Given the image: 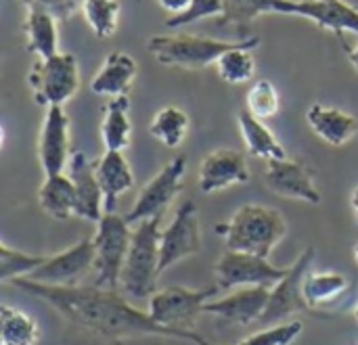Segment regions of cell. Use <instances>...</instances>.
<instances>
[{"label":"cell","mask_w":358,"mask_h":345,"mask_svg":"<svg viewBox=\"0 0 358 345\" xmlns=\"http://www.w3.org/2000/svg\"><path fill=\"white\" fill-rule=\"evenodd\" d=\"M10 285L25 291L31 298L46 302L61 314L67 323L78 329L90 331L94 335L107 339H124V337H138V335H157L170 337L180 342H191L195 345H218L208 342L197 331L187 329H172L157 325L149 312L136 310L128 300H124L115 289L103 287H50L42 283H34L29 279H17Z\"/></svg>","instance_id":"6da1fadb"},{"label":"cell","mask_w":358,"mask_h":345,"mask_svg":"<svg viewBox=\"0 0 358 345\" xmlns=\"http://www.w3.org/2000/svg\"><path fill=\"white\" fill-rule=\"evenodd\" d=\"M285 233V216L273 207L258 203L241 205L229 222L216 226V235L224 239L227 249L260 258H268L273 249L281 243Z\"/></svg>","instance_id":"7a4b0ae2"},{"label":"cell","mask_w":358,"mask_h":345,"mask_svg":"<svg viewBox=\"0 0 358 345\" xmlns=\"http://www.w3.org/2000/svg\"><path fill=\"white\" fill-rule=\"evenodd\" d=\"M162 220L164 216L143 220L132 230L130 249L120 279V285L130 300L143 302V300H151V295L157 293V279L162 274L159 270Z\"/></svg>","instance_id":"3957f363"},{"label":"cell","mask_w":358,"mask_h":345,"mask_svg":"<svg viewBox=\"0 0 358 345\" xmlns=\"http://www.w3.org/2000/svg\"><path fill=\"white\" fill-rule=\"evenodd\" d=\"M254 38V36H252ZM252 38L245 40H216L195 34H176V36H153L147 42V50L155 57L157 63L168 67H185V69H203L214 65L224 52L245 46Z\"/></svg>","instance_id":"277c9868"},{"label":"cell","mask_w":358,"mask_h":345,"mask_svg":"<svg viewBox=\"0 0 358 345\" xmlns=\"http://www.w3.org/2000/svg\"><path fill=\"white\" fill-rule=\"evenodd\" d=\"M132 241V224L126 216L103 214L96 224V233L92 237L94 243V272H96V287L103 289H117L122 279L124 262Z\"/></svg>","instance_id":"5b68a950"},{"label":"cell","mask_w":358,"mask_h":345,"mask_svg":"<svg viewBox=\"0 0 358 345\" xmlns=\"http://www.w3.org/2000/svg\"><path fill=\"white\" fill-rule=\"evenodd\" d=\"M27 84L40 107H63L80 88L76 54L59 52L50 59H36L29 67Z\"/></svg>","instance_id":"8992f818"},{"label":"cell","mask_w":358,"mask_h":345,"mask_svg":"<svg viewBox=\"0 0 358 345\" xmlns=\"http://www.w3.org/2000/svg\"><path fill=\"white\" fill-rule=\"evenodd\" d=\"M218 285L203 287V289H189V287H166L151 295L149 300V316L162 325L172 329H187L195 331V321L203 314V306L210 298L218 293Z\"/></svg>","instance_id":"52a82bcc"},{"label":"cell","mask_w":358,"mask_h":345,"mask_svg":"<svg viewBox=\"0 0 358 345\" xmlns=\"http://www.w3.org/2000/svg\"><path fill=\"white\" fill-rule=\"evenodd\" d=\"M289 268H277L266 258L231 251L227 249L214 266L216 285L220 291H229L235 287H268L273 289Z\"/></svg>","instance_id":"ba28073f"},{"label":"cell","mask_w":358,"mask_h":345,"mask_svg":"<svg viewBox=\"0 0 358 345\" xmlns=\"http://www.w3.org/2000/svg\"><path fill=\"white\" fill-rule=\"evenodd\" d=\"M185 174H187V157L185 155H178L172 161H168L155 174V178L149 180L141 189L132 210L126 214V220L130 224H138L143 220L164 216V212L170 207L174 197L180 193Z\"/></svg>","instance_id":"9c48e42d"},{"label":"cell","mask_w":358,"mask_h":345,"mask_svg":"<svg viewBox=\"0 0 358 345\" xmlns=\"http://www.w3.org/2000/svg\"><path fill=\"white\" fill-rule=\"evenodd\" d=\"M201 251V224L197 218V207L193 201L178 205L172 222L162 230L159 241V270L162 274L182 262L185 258L197 256Z\"/></svg>","instance_id":"30bf717a"},{"label":"cell","mask_w":358,"mask_h":345,"mask_svg":"<svg viewBox=\"0 0 358 345\" xmlns=\"http://www.w3.org/2000/svg\"><path fill=\"white\" fill-rule=\"evenodd\" d=\"M313 260H315V247H306L296 258V262L289 266V272L285 274V279H281L271 289L268 306H266V310H264L258 325L268 327V325H277V323L285 321L292 314L310 312V308H308V304L304 302V295H302V281H304Z\"/></svg>","instance_id":"8fae6325"},{"label":"cell","mask_w":358,"mask_h":345,"mask_svg":"<svg viewBox=\"0 0 358 345\" xmlns=\"http://www.w3.org/2000/svg\"><path fill=\"white\" fill-rule=\"evenodd\" d=\"M90 268H94V243L92 239H82L76 245L46 258V262L27 279L50 287H73Z\"/></svg>","instance_id":"7c38bea8"},{"label":"cell","mask_w":358,"mask_h":345,"mask_svg":"<svg viewBox=\"0 0 358 345\" xmlns=\"http://www.w3.org/2000/svg\"><path fill=\"white\" fill-rule=\"evenodd\" d=\"M277 13L298 15L315 21L321 29H331L344 44V31L358 34V8L344 0H279Z\"/></svg>","instance_id":"4fadbf2b"},{"label":"cell","mask_w":358,"mask_h":345,"mask_svg":"<svg viewBox=\"0 0 358 345\" xmlns=\"http://www.w3.org/2000/svg\"><path fill=\"white\" fill-rule=\"evenodd\" d=\"M38 159L44 176L63 174L69 166V115L63 107H48L38 136Z\"/></svg>","instance_id":"5bb4252c"},{"label":"cell","mask_w":358,"mask_h":345,"mask_svg":"<svg viewBox=\"0 0 358 345\" xmlns=\"http://www.w3.org/2000/svg\"><path fill=\"white\" fill-rule=\"evenodd\" d=\"M266 186L285 199L306 201L310 205H319L323 201V195L319 186L315 184L313 174L308 168L294 159H268L266 172H264Z\"/></svg>","instance_id":"9a60e30c"},{"label":"cell","mask_w":358,"mask_h":345,"mask_svg":"<svg viewBox=\"0 0 358 345\" xmlns=\"http://www.w3.org/2000/svg\"><path fill=\"white\" fill-rule=\"evenodd\" d=\"M252 180L248 157L235 149H216L208 153L199 166V191L203 195L220 193L229 186L248 184Z\"/></svg>","instance_id":"2e32d148"},{"label":"cell","mask_w":358,"mask_h":345,"mask_svg":"<svg viewBox=\"0 0 358 345\" xmlns=\"http://www.w3.org/2000/svg\"><path fill=\"white\" fill-rule=\"evenodd\" d=\"M271 289L268 287H241L239 291L203 306V314L218 316L227 323H235L239 327H248L252 323H260L266 306H268Z\"/></svg>","instance_id":"e0dca14e"},{"label":"cell","mask_w":358,"mask_h":345,"mask_svg":"<svg viewBox=\"0 0 358 345\" xmlns=\"http://www.w3.org/2000/svg\"><path fill=\"white\" fill-rule=\"evenodd\" d=\"M67 174H69V178L76 186V195H78L76 216L99 224L105 210H103V191H101L99 178H96V172H94V161H90L84 153L76 151L69 159Z\"/></svg>","instance_id":"ac0fdd59"},{"label":"cell","mask_w":358,"mask_h":345,"mask_svg":"<svg viewBox=\"0 0 358 345\" xmlns=\"http://www.w3.org/2000/svg\"><path fill=\"white\" fill-rule=\"evenodd\" d=\"M94 172L103 191V210L105 214H113L120 197L134 186V174L124 151H105V155L94 161Z\"/></svg>","instance_id":"d6986e66"},{"label":"cell","mask_w":358,"mask_h":345,"mask_svg":"<svg viewBox=\"0 0 358 345\" xmlns=\"http://www.w3.org/2000/svg\"><path fill=\"white\" fill-rule=\"evenodd\" d=\"M306 122L310 130L331 147H344L358 134V119L355 115L325 105H310L306 111Z\"/></svg>","instance_id":"ffe728a7"},{"label":"cell","mask_w":358,"mask_h":345,"mask_svg":"<svg viewBox=\"0 0 358 345\" xmlns=\"http://www.w3.org/2000/svg\"><path fill=\"white\" fill-rule=\"evenodd\" d=\"M136 75V63L130 54L113 50L105 57L96 75L90 80V90L94 94L105 96H122L128 94L130 84Z\"/></svg>","instance_id":"44dd1931"},{"label":"cell","mask_w":358,"mask_h":345,"mask_svg":"<svg viewBox=\"0 0 358 345\" xmlns=\"http://www.w3.org/2000/svg\"><path fill=\"white\" fill-rule=\"evenodd\" d=\"M27 52L38 54V59H50L59 54V29L57 17L36 4H27V15L23 23Z\"/></svg>","instance_id":"7402d4cb"},{"label":"cell","mask_w":358,"mask_h":345,"mask_svg":"<svg viewBox=\"0 0 358 345\" xmlns=\"http://www.w3.org/2000/svg\"><path fill=\"white\" fill-rule=\"evenodd\" d=\"M38 203L42 212L57 222H65L76 216L78 195L69 174L63 172L57 176H44V182L38 191Z\"/></svg>","instance_id":"603a6c76"},{"label":"cell","mask_w":358,"mask_h":345,"mask_svg":"<svg viewBox=\"0 0 358 345\" xmlns=\"http://www.w3.org/2000/svg\"><path fill=\"white\" fill-rule=\"evenodd\" d=\"M128 111H130L128 94L113 96L105 105L103 124H101V140L105 145V151H124L130 147L132 124Z\"/></svg>","instance_id":"cb8c5ba5"},{"label":"cell","mask_w":358,"mask_h":345,"mask_svg":"<svg viewBox=\"0 0 358 345\" xmlns=\"http://www.w3.org/2000/svg\"><path fill=\"white\" fill-rule=\"evenodd\" d=\"M237 124H239L243 142L254 157H260L266 161L268 159H287V153H285L283 145L277 140V136L273 134V130H268V126H264L262 119L254 117L248 109H241L237 113Z\"/></svg>","instance_id":"d4e9b609"},{"label":"cell","mask_w":358,"mask_h":345,"mask_svg":"<svg viewBox=\"0 0 358 345\" xmlns=\"http://www.w3.org/2000/svg\"><path fill=\"white\" fill-rule=\"evenodd\" d=\"M348 287L350 281L342 272H306L302 281V295L310 312H315L344 295Z\"/></svg>","instance_id":"484cf974"},{"label":"cell","mask_w":358,"mask_h":345,"mask_svg":"<svg viewBox=\"0 0 358 345\" xmlns=\"http://www.w3.org/2000/svg\"><path fill=\"white\" fill-rule=\"evenodd\" d=\"M40 342V325L34 316L8 304L0 306V344L36 345Z\"/></svg>","instance_id":"4316f807"},{"label":"cell","mask_w":358,"mask_h":345,"mask_svg":"<svg viewBox=\"0 0 358 345\" xmlns=\"http://www.w3.org/2000/svg\"><path fill=\"white\" fill-rule=\"evenodd\" d=\"M224 10L216 19L218 27H231L237 34H245L248 25L266 13H277L279 0H222Z\"/></svg>","instance_id":"83f0119b"},{"label":"cell","mask_w":358,"mask_h":345,"mask_svg":"<svg viewBox=\"0 0 358 345\" xmlns=\"http://www.w3.org/2000/svg\"><path fill=\"white\" fill-rule=\"evenodd\" d=\"M189 124H191V119L182 109H178L174 105H168V107H162L153 115V119L149 124V132L164 147L176 149V147L182 145V140H185V136L189 132Z\"/></svg>","instance_id":"f1b7e54d"},{"label":"cell","mask_w":358,"mask_h":345,"mask_svg":"<svg viewBox=\"0 0 358 345\" xmlns=\"http://www.w3.org/2000/svg\"><path fill=\"white\" fill-rule=\"evenodd\" d=\"M258 44H260V38L254 36L245 46H239V48H235V50L224 52V54L214 63L218 78L224 80V82H229V84H245L248 80H252L254 69H256L252 50H254Z\"/></svg>","instance_id":"f546056e"},{"label":"cell","mask_w":358,"mask_h":345,"mask_svg":"<svg viewBox=\"0 0 358 345\" xmlns=\"http://www.w3.org/2000/svg\"><path fill=\"white\" fill-rule=\"evenodd\" d=\"M48 256H29L19 249H13L8 243L0 247V281L13 283L17 279H27L34 270H38Z\"/></svg>","instance_id":"4dcf8cb0"},{"label":"cell","mask_w":358,"mask_h":345,"mask_svg":"<svg viewBox=\"0 0 358 345\" xmlns=\"http://www.w3.org/2000/svg\"><path fill=\"white\" fill-rule=\"evenodd\" d=\"M84 17L96 38H111L117 29L120 2L117 0H84Z\"/></svg>","instance_id":"1f68e13d"},{"label":"cell","mask_w":358,"mask_h":345,"mask_svg":"<svg viewBox=\"0 0 358 345\" xmlns=\"http://www.w3.org/2000/svg\"><path fill=\"white\" fill-rule=\"evenodd\" d=\"M245 109L258 119H271L279 113V92L273 82L258 80L245 94Z\"/></svg>","instance_id":"d6a6232c"},{"label":"cell","mask_w":358,"mask_h":345,"mask_svg":"<svg viewBox=\"0 0 358 345\" xmlns=\"http://www.w3.org/2000/svg\"><path fill=\"white\" fill-rule=\"evenodd\" d=\"M302 331H304L302 323L294 321V323H285V325L266 327V329L245 337L239 345H292L302 335Z\"/></svg>","instance_id":"836d02e7"},{"label":"cell","mask_w":358,"mask_h":345,"mask_svg":"<svg viewBox=\"0 0 358 345\" xmlns=\"http://www.w3.org/2000/svg\"><path fill=\"white\" fill-rule=\"evenodd\" d=\"M224 10L222 0H191V6L180 13V15H172L170 19H166V27H180L199 19H208V17H220Z\"/></svg>","instance_id":"e575fe53"},{"label":"cell","mask_w":358,"mask_h":345,"mask_svg":"<svg viewBox=\"0 0 358 345\" xmlns=\"http://www.w3.org/2000/svg\"><path fill=\"white\" fill-rule=\"evenodd\" d=\"M27 4L42 6V8L50 10L57 19L71 17L73 10H76V2H73V0H27Z\"/></svg>","instance_id":"d590c367"},{"label":"cell","mask_w":358,"mask_h":345,"mask_svg":"<svg viewBox=\"0 0 358 345\" xmlns=\"http://www.w3.org/2000/svg\"><path fill=\"white\" fill-rule=\"evenodd\" d=\"M157 4L166 10H170L172 15H180L191 6V0H157Z\"/></svg>","instance_id":"8d00e7d4"},{"label":"cell","mask_w":358,"mask_h":345,"mask_svg":"<svg viewBox=\"0 0 358 345\" xmlns=\"http://www.w3.org/2000/svg\"><path fill=\"white\" fill-rule=\"evenodd\" d=\"M350 205H352V212H355V222L358 224V186L352 191V199H350Z\"/></svg>","instance_id":"74e56055"},{"label":"cell","mask_w":358,"mask_h":345,"mask_svg":"<svg viewBox=\"0 0 358 345\" xmlns=\"http://www.w3.org/2000/svg\"><path fill=\"white\" fill-rule=\"evenodd\" d=\"M348 61L352 63V67L358 71V44L355 46V48H350V50H348Z\"/></svg>","instance_id":"f35d334b"},{"label":"cell","mask_w":358,"mask_h":345,"mask_svg":"<svg viewBox=\"0 0 358 345\" xmlns=\"http://www.w3.org/2000/svg\"><path fill=\"white\" fill-rule=\"evenodd\" d=\"M352 258H355V262H357L358 266V243H355V247H352Z\"/></svg>","instance_id":"ab89813d"},{"label":"cell","mask_w":358,"mask_h":345,"mask_svg":"<svg viewBox=\"0 0 358 345\" xmlns=\"http://www.w3.org/2000/svg\"><path fill=\"white\" fill-rule=\"evenodd\" d=\"M352 316H355V321H357V325H358V302L355 304V310H352Z\"/></svg>","instance_id":"60d3db41"},{"label":"cell","mask_w":358,"mask_h":345,"mask_svg":"<svg viewBox=\"0 0 358 345\" xmlns=\"http://www.w3.org/2000/svg\"><path fill=\"white\" fill-rule=\"evenodd\" d=\"M300 2H304V0H300Z\"/></svg>","instance_id":"b9f144b4"}]
</instances>
